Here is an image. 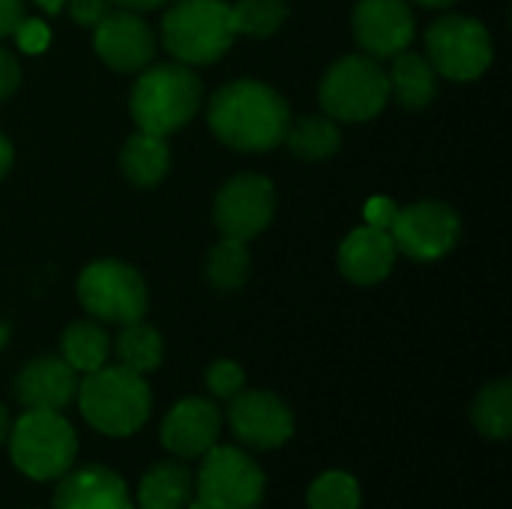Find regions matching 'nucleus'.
Wrapping results in <instances>:
<instances>
[{
	"label": "nucleus",
	"instance_id": "obj_1",
	"mask_svg": "<svg viewBox=\"0 0 512 509\" xmlns=\"http://www.w3.org/2000/svg\"><path fill=\"white\" fill-rule=\"evenodd\" d=\"M207 123L225 147L240 153H267L285 141L291 108L261 81H231L213 93Z\"/></svg>",
	"mask_w": 512,
	"mask_h": 509
},
{
	"label": "nucleus",
	"instance_id": "obj_2",
	"mask_svg": "<svg viewBox=\"0 0 512 509\" xmlns=\"http://www.w3.org/2000/svg\"><path fill=\"white\" fill-rule=\"evenodd\" d=\"M78 408L90 429L108 438H129L135 435L150 417V387L144 375L126 366H102L78 381Z\"/></svg>",
	"mask_w": 512,
	"mask_h": 509
},
{
	"label": "nucleus",
	"instance_id": "obj_3",
	"mask_svg": "<svg viewBox=\"0 0 512 509\" xmlns=\"http://www.w3.org/2000/svg\"><path fill=\"white\" fill-rule=\"evenodd\" d=\"M201 93V78L186 63H156L135 78L129 111L141 132L168 138L198 114Z\"/></svg>",
	"mask_w": 512,
	"mask_h": 509
},
{
	"label": "nucleus",
	"instance_id": "obj_4",
	"mask_svg": "<svg viewBox=\"0 0 512 509\" xmlns=\"http://www.w3.org/2000/svg\"><path fill=\"white\" fill-rule=\"evenodd\" d=\"M75 453V429L60 411H24L9 429L12 465L36 483L60 480L75 465Z\"/></svg>",
	"mask_w": 512,
	"mask_h": 509
},
{
	"label": "nucleus",
	"instance_id": "obj_5",
	"mask_svg": "<svg viewBox=\"0 0 512 509\" xmlns=\"http://www.w3.org/2000/svg\"><path fill=\"white\" fill-rule=\"evenodd\" d=\"M231 6L225 0H177L162 18V42L177 63H216L234 42Z\"/></svg>",
	"mask_w": 512,
	"mask_h": 509
},
{
	"label": "nucleus",
	"instance_id": "obj_6",
	"mask_svg": "<svg viewBox=\"0 0 512 509\" xmlns=\"http://www.w3.org/2000/svg\"><path fill=\"white\" fill-rule=\"evenodd\" d=\"M267 477L261 465L240 447L213 444L201 456L189 509H258L264 501Z\"/></svg>",
	"mask_w": 512,
	"mask_h": 509
},
{
	"label": "nucleus",
	"instance_id": "obj_7",
	"mask_svg": "<svg viewBox=\"0 0 512 509\" xmlns=\"http://www.w3.org/2000/svg\"><path fill=\"white\" fill-rule=\"evenodd\" d=\"M318 96L327 117L342 123H363L384 111L390 99V81L375 57L348 54L327 69Z\"/></svg>",
	"mask_w": 512,
	"mask_h": 509
},
{
	"label": "nucleus",
	"instance_id": "obj_8",
	"mask_svg": "<svg viewBox=\"0 0 512 509\" xmlns=\"http://www.w3.org/2000/svg\"><path fill=\"white\" fill-rule=\"evenodd\" d=\"M81 306L105 324H135L147 315V285L141 273L123 261L102 258L81 270L78 276Z\"/></svg>",
	"mask_w": 512,
	"mask_h": 509
},
{
	"label": "nucleus",
	"instance_id": "obj_9",
	"mask_svg": "<svg viewBox=\"0 0 512 509\" xmlns=\"http://www.w3.org/2000/svg\"><path fill=\"white\" fill-rule=\"evenodd\" d=\"M429 63L450 81L480 78L495 57L489 30L468 15H444L426 30Z\"/></svg>",
	"mask_w": 512,
	"mask_h": 509
},
{
	"label": "nucleus",
	"instance_id": "obj_10",
	"mask_svg": "<svg viewBox=\"0 0 512 509\" xmlns=\"http://www.w3.org/2000/svg\"><path fill=\"white\" fill-rule=\"evenodd\" d=\"M276 213V189L261 174H237L231 177L213 204V222L222 237H234L249 243L258 237Z\"/></svg>",
	"mask_w": 512,
	"mask_h": 509
},
{
	"label": "nucleus",
	"instance_id": "obj_11",
	"mask_svg": "<svg viewBox=\"0 0 512 509\" xmlns=\"http://www.w3.org/2000/svg\"><path fill=\"white\" fill-rule=\"evenodd\" d=\"M462 222L453 207L441 201H420L405 210H396L390 237L396 252H405L414 261H438L459 243Z\"/></svg>",
	"mask_w": 512,
	"mask_h": 509
},
{
	"label": "nucleus",
	"instance_id": "obj_12",
	"mask_svg": "<svg viewBox=\"0 0 512 509\" xmlns=\"http://www.w3.org/2000/svg\"><path fill=\"white\" fill-rule=\"evenodd\" d=\"M228 426L252 450H279L294 435L291 408L270 390H240L228 399Z\"/></svg>",
	"mask_w": 512,
	"mask_h": 509
},
{
	"label": "nucleus",
	"instance_id": "obj_13",
	"mask_svg": "<svg viewBox=\"0 0 512 509\" xmlns=\"http://www.w3.org/2000/svg\"><path fill=\"white\" fill-rule=\"evenodd\" d=\"M93 45L105 66L114 72H141L153 63L156 54V36L150 24L129 9H111L96 27H93Z\"/></svg>",
	"mask_w": 512,
	"mask_h": 509
},
{
	"label": "nucleus",
	"instance_id": "obj_14",
	"mask_svg": "<svg viewBox=\"0 0 512 509\" xmlns=\"http://www.w3.org/2000/svg\"><path fill=\"white\" fill-rule=\"evenodd\" d=\"M354 36L369 57H396L414 42V12L408 0H360L354 6Z\"/></svg>",
	"mask_w": 512,
	"mask_h": 509
},
{
	"label": "nucleus",
	"instance_id": "obj_15",
	"mask_svg": "<svg viewBox=\"0 0 512 509\" xmlns=\"http://www.w3.org/2000/svg\"><path fill=\"white\" fill-rule=\"evenodd\" d=\"M222 432V414L210 399L189 396L162 420V447L180 459H201Z\"/></svg>",
	"mask_w": 512,
	"mask_h": 509
},
{
	"label": "nucleus",
	"instance_id": "obj_16",
	"mask_svg": "<svg viewBox=\"0 0 512 509\" xmlns=\"http://www.w3.org/2000/svg\"><path fill=\"white\" fill-rule=\"evenodd\" d=\"M54 509H135V504L120 474L105 465H81L60 477Z\"/></svg>",
	"mask_w": 512,
	"mask_h": 509
},
{
	"label": "nucleus",
	"instance_id": "obj_17",
	"mask_svg": "<svg viewBox=\"0 0 512 509\" xmlns=\"http://www.w3.org/2000/svg\"><path fill=\"white\" fill-rule=\"evenodd\" d=\"M78 393V372L63 357L30 360L15 378V399L24 411H63Z\"/></svg>",
	"mask_w": 512,
	"mask_h": 509
},
{
	"label": "nucleus",
	"instance_id": "obj_18",
	"mask_svg": "<svg viewBox=\"0 0 512 509\" xmlns=\"http://www.w3.org/2000/svg\"><path fill=\"white\" fill-rule=\"evenodd\" d=\"M396 264V243L390 231L363 225L354 228L339 246V270L354 285H378Z\"/></svg>",
	"mask_w": 512,
	"mask_h": 509
},
{
	"label": "nucleus",
	"instance_id": "obj_19",
	"mask_svg": "<svg viewBox=\"0 0 512 509\" xmlns=\"http://www.w3.org/2000/svg\"><path fill=\"white\" fill-rule=\"evenodd\" d=\"M387 81H390V93L396 96V102L411 111L426 108L438 93L435 66L429 63V57H423L411 48H405L393 57V69L387 72Z\"/></svg>",
	"mask_w": 512,
	"mask_h": 509
},
{
	"label": "nucleus",
	"instance_id": "obj_20",
	"mask_svg": "<svg viewBox=\"0 0 512 509\" xmlns=\"http://www.w3.org/2000/svg\"><path fill=\"white\" fill-rule=\"evenodd\" d=\"M195 492L192 471L180 462H159L153 465L138 483V504L141 509H186Z\"/></svg>",
	"mask_w": 512,
	"mask_h": 509
},
{
	"label": "nucleus",
	"instance_id": "obj_21",
	"mask_svg": "<svg viewBox=\"0 0 512 509\" xmlns=\"http://www.w3.org/2000/svg\"><path fill=\"white\" fill-rule=\"evenodd\" d=\"M168 165H171L168 141L153 132L138 129L132 138H126V144L120 150V168H123L126 180L135 186H156L165 177Z\"/></svg>",
	"mask_w": 512,
	"mask_h": 509
},
{
	"label": "nucleus",
	"instance_id": "obj_22",
	"mask_svg": "<svg viewBox=\"0 0 512 509\" xmlns=\"http://www.w3.org/2000/svg\"><path fill=\"white\" fill-rule=\"evenodd\" d=\"M108 354H111V339L93 321H75V324H69L66 333H63V339H60V357L78 375H90V372L102 369L108 363Z\"/></svg>",
	"mask_w": 512,
	"mask_h": 509
},
{
	"label": "nucleus",
	"instance_id": "obj_23",
	"mask_svg": "<svg viewBox=\"0 0 512 509\" xmlns=\"http://www.w3.org/2000/svg\"><path fill=\"white\" fill-rule=\"evenodd\" d=\"M285 144L294 156L315 162V159H327L339 150L342 132H339V123L333 117L309 114V117L291 120V126L285 132Z\"/></svg>",
	"mask_w": 512,
	"mask_h": 509
},
{
	"label": "nucleus",
	"instance_id": "obj_24",
	"mask_svg": "<svg viewBox=\"0 0 512 509\" xmlns=\"http://www.w3.org/2000/svg\"><path fill=\"white\" fill-rule=\"evenodd\" d=\"M471 420L474 429L489 438V441H507L512 435V384L504 381H492L486 384L471 408Z\"/></svg>",
	"mask_w": 512,
	"mask_h": 509
},
{
	"label": "nucleus",
	"instance_id": "obj_25",
	"mask_svg": "<svg viewBox=\"0 0 512 509\" xmlns=\"http://www.w3.org/2000/svg\"><path fill=\"white\" fill-rule=\"evenodd\" d=\"M162 351H165V345H162L159 330H153L144 321L126 324L123 333L114 342V354H117L120 366H126V369H132L138 375L156 372L159 363H162Z\"/></svg>",
	"mask_w": 512,
	"mask_h": 509
},
{
	"label": "nucleus",
	"instance_id": "obj_26",
	"mask_svg": "<svg viewBox=\"0 0 512 509\" xmlns=\"http://www.w3.org/2000/svg\"><path fill=\"white\" fill-rule=\"evenodd\" d=\"M207 279L216 291H237L246 285L249 279V270H252V255H249V246L243 240H234V237H222L210 255H207Z\"/></svg>",
	"mask_w": 512,
	"mask_h": 509
},
{
	"label": "nucleus",
	"instance_id": "obj_27",
	"mask_svg": "<svg viewBox=\"0 0 512 509\" xmlns=\"http://www.w3.org/2000/svg\"><path fill=\"white\" fill-rule=\"evenodd\" d=\"M288 18L285 0H237L231 6V27L240 36H273Z\"/></svg>",
	"mask_w": 512,
	"mask_h": 509
},
{
	"label": "nucleus",
	"instance_id": "obj_28",
	"mask_svg": "<svg viewBox=\"0 0 512 509\" xmlns=\"http://www.w3.org/2000/svg\"><path fill=\"white\" fill-rule=\"evenodd\" d=\"M360 501H363L360 483L345 471L321 474L306 492V507L309 509H360Z\"/></svg>",
	"mask_w": 512,
	"mask_h": 509
},
{
	"label": "nucleus",
	"instance_id": "obj_29",
	"mask_svg": "<svg viewBox=\"0 0 512 509\" xmlns=\"http://www.w3.org/2000/svg\"><path fill=\"white\" fill-rule=\"evenodd\" d=\"M243 384H246V375L234 360H216L207 369V390L216 399H234L243 390Z\"/></svg>",
	"mask_w": 512,
	"mask_h": 509
},
{
	"label": "nucleus",
	"instance_id": "obj_30",
	"mask_svg": "<svg viewBox=\"0 0 512 509\" xmlns=\"http://www.w3.org/2000/svg\"><path fill=\"white\" fill-rule=\"evenodd\" d=\"M12 36H15V45L27 54H42L48 48V39H51L48 27L36 18H27V15L15 24Z\"/></svg>",
	"mask_w": 512,
	"mask_h": 509
},
{
	"label": "nucleus",
	"instance_id": "obj_31",
	"mask_svg": "<svg viewBox=\"0 0 512 509\" xmlns=\"http://www.w3.org/2000/svg\"><path fill=\"white\" fill-rule=\"evenodd\" d=\"M66 6L81 27H96L114 9V0H66Z\"/></svg>",
	"mask_w": 512,
	"mask_h": 509
},
{
	"label": "nucleus",
	"instance_id": "obj_32",
	"mask_svg": "<svg viewBox=\"0 0 512 509\" xmlns=\"http://www.w3.org/2000/svg\"><path fill=\"white\" fill-rule=\"evenodd\" d=\"M18 84H21V66L6 48H0V102L9 99L18 90Z\"/></svg>",
	"mask_w": 512,
	"mask_h": 509
},
{
	"label": "nucleus",
	"instance_id": "obj_33",
	"mask_svg": "<svg viewBox=\"0 0 512 509\" xmlns=\"http://www.w3.org/2000/svg\"><path fill=\"white\" fill-rule=\"evenodd\" d=\"M396 210H399V207H396L390 198L378 195V198H372V201L366 204V225H375V228L390 231V225H393V219H396Z\"/></svg>",
	"mask_w": 512,
	"mask_h": 509
},
{
	"label": "nucleus",
	"instance_id": "obj_34",
	"mask_svg": "<svg viewBox=\"0 0 512 509\" xmlns=\"http://www.w3.org/2000/svg\"><path fill=\"white\" fill-rule=\"evenodd\" d=\"M21 18H24L21 0H0V36H12V30Z\"/></svg>",
	"mask_w": 512,
	"mask_h": 509
},
{
	"label": "nucleus",
	"instance_id": "obj_35",
	"mask_svg": "<svg viewBox=\"0 0 512 509\" xmlns=\"http://www.w3.org/2000/svg\"><path fill=\"white\" fill-rule=\"evenodd\" d=\"M171 0H114V6L129 9V12H147V9H159Z\"/></svg>",
	"mask_w": 512,
	"mask_h": 509
},
{
	"label": "nucleus",
	"instance_id": "obj_36",
	"mask_svg": "<svg viewBox=\"0 0 512 509\" xmlns=\"http://www.w3.org/2000/svg\"><path fill=\"white\" fill-rule=\"evenodd\" d=\"M9 168H12V141L0 132V180L6 177Z\"/></svg>",
	"mask_w": 512,
	"mask_h": 509
},
{
	"label": "nucleus",
	"instance_id": "obj_37",
	"mask_svg": "<svg viewBox=\"0 0 512 509\" xmlns=\"http://www.w3.org/2000/svg\"><path fill=\"white\" fill-rule=\"evenodd\" d=\"M9 429H12V420H9V411L0 405V447L6 444V438H9Z\"/></svg>",
	"mask_w": 512,
	"mask_h": 509
},
{
	"label": "nucleus",
	"instance_id": "obj_38",
	"mask_svg": "<svg viewBox=\"0 0 512 509\" xmlns=\"http://www.w3.org/2000/svg\"><path fill=\"white\" fill-rule=\"evenodd\" d=\"M42 12H48V15H57L63 6H66V0H33Z\"/></svg>",
	"mask_w": 512,
	"mask_h": 509
},
{
	"label": "nucleus",
	"instance_id": "obj_39",
	"mask_svg": "<svg viewBox=\"0 0 512 509\" xmlns=\"http://www.w3.org/2000/svg\"><path fill=\"white\" fill-rule=\"evenodd\" d=\"M411 3H420L426 9H444V6H453L456 0H411Z\"/></svg>",
	"mask_w": 512,
	"mask_h": 509
},
{
	"label": "nucleus",
	"instance_id": "obj_40",
	"mask_svg": "<svg viewBox=\"0 0 512 509\" xmlns=\"http://www.w3.org/2000/svg\"><path fill=\"white\" fill-rule=\"evenodd\" d=\"M6 342H9V327H6V324H0V348H3Z\"/></svg>",
	"mask_w": 512,
	"mask_h": 509
}]
</instances>
